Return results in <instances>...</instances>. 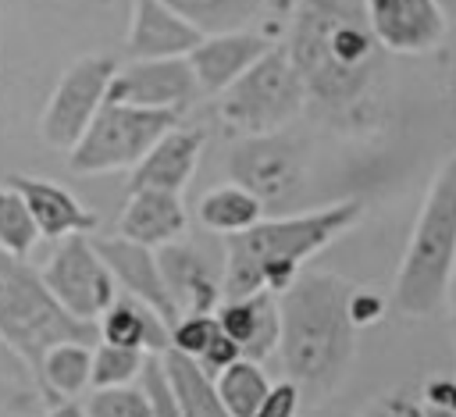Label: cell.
<instances>
[{"mask_svg":"<svg viewBox=\"0 0 456 417\" xmlns=\"http://www.w3.org/2000/svg\"><path fill=\"white\" fill-rule=\"evenodd\" d=\"M285 50L310 100L338 118H356L367 107L381 64L367 0H296Z\"/></svg>","mask_w":456,"mask_h":417,"instance_id":"obj_1","label":"cell"},{"mask_svg":"<svg viewBox=\"0 0 456 417\" xmlns=\"http://www.w3.org/2000/svg\"><path fill=\"white\" fill-rule=\"evenodd\" d=\"M353 292L356 285L331 271H303L278 299H281V339L278 356L289 381L299 385L306 403L328 399L349 364L356 360V331L353 321Z\"/></svg>","mask_w":456,"mask_h":417,"instance_id":"obj_2","label":"cell"},{"mask_svg":"<svg viewBox=\"0 0 456 417\" xmlns=\"http://www.w3.org/2000/svg\"><path fill=\"white\" fill-rule=\"evenodd\" d=\"M363 217V200H338L317 210L289 214V217H264L253 228L228 235L224 242V299L249 296L260 289L285 292L299 274L303 264L321 253L328 242L356 228Z\"/></svg>","mask_w":456,"mask_h":417,"instance_id":"obj_3","label":"cell"},{"mask_svg":"<svg viewBox=\"0 0 456 417\" xmlns=\"http://www.w3.org/2000/svg\"><path fill=\"white\" fill-rule=\"evenodd\" d=\"M456 271V150L435 171L410 242L403 249L392 307L403 317H428L445 303Z\"/></svg>","mask_w":456,"mask_h":417,"instance_id":"obj_4","label":"cell"},{"mask_svg":"<svg viewBox=\"0 0 456 417\" xmlns=\"http://www.w3.org/2000/svg\"><path fill=\"white\" fill-rule=\"evenodd\" d=\"M0 335L32 364L39 367L43 353L53 342L78 339L100 342L96 321H82L68 314L25 257H14L0 246Z\"/></svg>","mask_w":456,"mask_h":417,"instance_id":"obj_5","label":"cell"},{"mask_svg":"<svg viewBox=\"0 0 456 417\" xmlns=\"http://www.w3.org/2000/svg\"><path fill=\"white\" fill-rule=\"evenodd\" d=\"M310 100L285 43L271 46L253 68H246L224 93H217V118L232 135L281 132Z\"/></svg>","mask_w":456,"mask_h":417,"instance_id":"obj_6","label":"cell"},{"mask_svg":"<svg viewBox=\"0 0 456 417\" xmlns=\"http://www.w3.org/2000/svg\"><path fill=\"white\" fill-rule=\"evenodd\" d=\"M178 114L182 110H153L107 100L86 135L68 150V168L75 175H107L135 168L153 150V143L178 125Z\"/></svg>","mask_w":456,"mask_h":417,"instance_id":"obj_7","label":"cell"},{"mask_svg":"<svg viewBox=\"0 0 456 417\" xmlns=\"http://www.w3.org/2000/svg\"><path fill=\"white\" fill-rule=\"evenodd\" d=\"M114 71H118V61L107 53H86L71 68H64L39 118V135L50 150L68 153L86 135V128L93 125V118L110 96Z\"/></svg>","mask_w":456,"mask_h":417,"instance_id":"obj_8","label":"cell"},{"mask_svg":"<svg viewBox=\"0 0 456 417\" xmlns=\"http://www.w3.org/2000/svg\"><path fill=\"white\" fill-rule=\"evenodd\" d=\"M43 282L53 299L82 321H100V314L118 299V282L89 235L57 239V249L43 267Z\"/></svg>","mask_w":456,"mask_h":417,"instance_id":"obj_9","label":"cell"},{"mask_svg":"<svg viewBox=\"0 0 456 417\" xmlns=\"http://www.w3.org/2000/svg\"><path fill=\"white\" fill-rule=\"evenodd\" d=\"M306 175V150L281 135H242L228 153V178L260 196L264 203H285Z\"/></svg>","mask_w":456,"mask_h":417,"instance_id":"obj_10","label":"cell"},{"mask_svg":"<svg viewBox=\"0 0 456 417\" xmlns=\"http://www.w3.org/2000/svg\"><path fill=\"white\" fill-rule=\"evenodd\" d=\"M200 93L203 89L196 82L189 57H150L118 64L107 100L153 110H185Z\"/></svg>","mask_w":456,"mask_h":417,"instance_id":"obj_11","label":"cell"},{"mask_svg":"<svg viewBox=\"0 0 456 417\" xmlns=\"http://www.w3.org/2000/svg\"><path fill=\"white\" fill-rule=\"evenodd\" d=\"M374 39L385 53H428L442 46L449 21L438 0H367Z\"/></svg>","mask_w":456,"mask_h":417,"instance_id":"obj_12","label":"cell"},{"mask_svg":"<svg viewBox=\"0 0 456 417\" xmlns=\"http://www.w3.org/2000/svg\"><path fill=\"white\" fill-rule=\"evenodd\" d=\"M93 246H96V253L103 257V264L110 267L114 282H118L128 296H135V299H142L146 307H153L167 324H175V321L182 317V307L175 303V296H171V289H167V282H164V274H160L157 249H150V246H142V242H132V239H125V235H96Z\"/></svg>","mask_w":456,"mask_h":417,"instance_id":"obj_13","label":"cell"},{"mask_svg":"<svg viewBox=\"0 0 456 417\" xmlns=\"http://www.w3.org/2000/svg\"><path fill=\"white\" fill-rule=\"evenodd\" d=\"M182 11H175L167 0H132V18L125 32L128 61H150V57H189L192 46L203 39Z\"/></svg>","mask_w":456,"mask_h":417,"instance_id":"obj_14","label":"cell"},{"mask_svg":"<svg viewBox=\"0 0 456 417\" xmlns=\"http://www.w3.org/2000/svg\"><path fill=\"white\" fill-rule=\"evenodd\" d=\"M271 36L256 32V29H232V32H207L192 53L189 64L196 71V82L203 93L217 96L224 93L246 68H253L267 50H271Z\"/></svg>","mask_w":456,"mask_h":417,"instance_id":"obj_15","label":"cell"},{"mask_svg":"<svg viewBox=\"0 0 456 417\" xmlns=\"http://www.w3.org/2000/svg\"><path fill=\"white\" fill-rule=\"evenodd\" d=\"M221 331L239 342L242 356L249 360H267L271 353H278V339H281V299L271 289L249 292V296H228L221 299V307L214 310Z\"/></svg>","mask_w":456,"mask_h":417,"instance_id":"obj_16","label":"cell"},{"mask_svg":"<svg viewBox=\"0 0 456 417\" xmlns=\"http://www.w3.org/2000/svg\"><path fill=\"white\" fill-rule=\"evenodd\" d=\"M157 264L160 274L175 296V303L182 307V314H214L224 299V278L214 274L207 253L185 239L167 242L157 249Z\"/></svg>","mask_w":456,"mask_h":417,"instance_id":"obj_17","label":"cell"},{"mask_svg":"<svg viewBox=\"0 0 456 417\" xmlns=\"http://www.w3.org/2000/svg\"><path fill=\"white\" fill-rule=\"evenodd\" d=\"M203 128L196 125H175L164 132L153 150L132 168L128 189H164V192H182L192 182V171L200 168L203 157Z\"/></svg>","mask_w":456,"mask_h":417,"instance_id":"obj_18","label":"cell"},{"mask_svg":"<svg viewBox=\"0 0 456 417\" xmlns=\"http://www.w3.org/2000/svg\"><path fill=\"white\" fill-rule=\"evenodd\" d=\"M28 203L39 235L43 239H68V235H89L96 228V214L61 182L36 178V175H11L7 178Z\"/></svg>","mask_w":456,"mask_h":417,"instance_id":"obj_19","label":"cell"},{"mask_svg":"<svg viewBox=\"0 0 456 417\" xmlns=\"http://www.w3.org/2000/svg\"><path fill=\"white\" fill-rule=\"evenodd\" d=\"M185 228H189V214L178 192H164V189H132L125 210L118 214V235L142 242L150 249L185 239Z\"/></svg>","mask_w":456,"mask_h":417,"instance_id":"obj_20","label":"cell"},{"mask_svg":"<svg viewBox=\"0 0 456 417\" xmlns=\"http://www.w3.org/2000/svg\"><path fill=\"white\" fill-rule=\"evenodd\" d=\"M100 328V342H114V346H128V349H142V353H167L171 349V324L146 307L135 296H118L96 321Z\"/></svg>","mask_w":456,"mask_h":417,"instance_id":"obj_21","label":"cell"},{"mask_svg":"<svg viewBox=\"0 0 456 417\" xmlns=\"http://www.w3.org/2000/svg\"><path fill=\"white\" fill-rule=\"evenodd\" d=\"M36 374L46 392V403L75 399L78 392H86L93 385V342H78V339L53 342L43 353Z\"/></svg>","mask_w":456,"mask_h":417,"instance_id":"obj_22","label":"cell"},{"mask_svg":"<svg viewBox=\"0 0 456 417\" xmlns=\"http://www.w3.org/2000/svg\"><path fill=\"white\" fill-rule=\"evenodd\" d=\"M196 217L203 228L228 239V235H239V232L253 228L256 221H264V200L253 196L249 189H242L239 182H224L200 196Z\"/></svg>","mask_w":456,"mask_h":417,"instance_id":"obj_23","label":"cell"},{"mask_svg":"<svg viewBox=\"0 0 456 417\" xmlns=\"http://www.w3.org/2000/svg\"><path fill=\"white\" fill-rule=\"evenodd\" d=\"M160 360H164L167 381H171L185 417H232L224 410V403L217 399V392H214V378L192 356H185L178 349H167V353H160Z\"/></svg>","mask_w":456,"mask_h":417,"instance_id":"obj_24","label":"cell"},{"mask_svg":"<svg viewBox=\"0 0 456 417\" xmlns=\"http://www.w3.org/2000/svg\"><path fill=\"white\" fill-rule=\"evenodd\" d=\"M46 403L36 367L0 335V413H36Z\"/></svg>","mask_w":456,"mask_h":417,"instance_id":"obj_25","label":"cell"},{"mask_svg":"<svg viewBox=\"0 0 456 417\" xmlns=\"http://www.w3.org/2000/svg\"><path fill=\"white\" fill-rule=\"evenodd\" d=\"M214 392L224 403V410L232 417H253V410L264 403V396L271 392V378L264 374L260 360L239 356L232 367H224L214 378Z\"/></svg>","mask_w":456,"mask_h":417,"instance_id":"obj_26","label":"cell"},{"mask_svg":"<svg viewBox=\"0 0 456 417\" xmlns=\"http://www.w3.org/2000/svg\"><path fill=\"white\" fill-rule=\"evenodd\" d=\"M175 11H182L200 32H232L249 29L271 0H167Z\"/></svg>","mask_w":456,"mask_h":417,"instance_id":"obj_27","label":"cell"},{"mask_svg":"<svg viewBox=\"0 0 456 417\" xmlns=\"http://www.w3.org/2000/svg\"><path fill=\"white\" fill-rule=\"evenodd\" d=\"M39 239L43 235L25 196L11 182H0V246L14 257H28Z\"/></svg>","mask_w":456,"mask_h":417,"instance_id":"obj_28","label":"cell"},{"mask_svg":"<svg viewBox=\"0 0 456 417\" xmlns=\"http://www.w3.org/2000/svg\"><path fill=\"white\" fill-rule=\"evenodd\" d=\"M153 353L114 346V342H96L93 346V388H114V385H132L142 378V367Z\"/></svg>","mask_w":456,"mask_h":417,"instance_id":"obj_29","label":"cell"},{"mask_svg":"<svg viewBox=\"0 0 456 417\" xmlns=\"http://www.w3.org/2000/svg\"><path fill=\"white\" fill-rule=\"evenodd\" d=\"M86 410L89 417H153V399L142 388V381H132L114 388H93Z\"/></svg>","mask_w":456,"mask_h":417,"instance_id":"obj_30","label":"cell"},{"mask_svg":"<svg viewBox=\"0 0 456 417\" xmlns=\"http://www.w3.org/2000/svg\"><path fill=\"white\" fill-rule=\"evenodd\" d=\"M217 331H221L217 314H182L171 324V349H178V353H185V356L196 360L214 342Z\"/></svg>","mask_w":456,"mask_h":417,"instance_id":"obj_31","label":"cell"},{"mask_svg":"<svg viewBox=\"0 0 456 417\" xmlns=\"http://www.w3.org/2000/svg\"><path fill=\"white\" fill-rule=\"evenodd\" d=\"M139 381H142V388H146L150 399H153V417H185L182 406H178V396H175V388H171V381H167L164 360H160L157 353L146 360Z\"/></svg>","mask_w":456,"mask_h":417,"instance_id":"obj_32","label":"cell"},{"mask_svg":"<svg viewBox=\"0 0 456 417\" xmlns=\"http://www.w3.org/2000/svg\"><path fill=\"white\" fill-rule=\"evenodd\" d=\"M424 413V403H420V392L413 388H388V392H378L356 417H420Z\"/></svg>","mask_w":456,"mask_h":417,"instance_id":"obj_33","label":"cell"},{"mask_svg":"<svg viewBox=\"0 0 456 417\" xmlns=\"http://www.w3.org/2000/svg\"><path fill=\"white\" fill-rule=\"evenodd\" d=\"M303 406V392L296 381H274L271 392L264 396V403L253 410V417H296Z\"/></svg>","mask_w":456,"mask_h":417,"instance_id":"obj_34","label":"cell"},{"mask_svg":"<svg viewBox=\"0 0 456 417\" xmlns=\"http://www.w3.org/2000/svg\"><path fill=\"white\" fill-rule=\"evenodd\" d=\"M239 356H242L239 342H232L224 331H217V335H214V342H210V346H207V349L196 356V364H200V367H203L210 378H217V374H221L224 367H232Z\"/></svg>","mask_w":456,"mask_h":417,"instance_id":"obj_35","label":"cell"},{"mask_svg":"<svg viewBox=\"0 0 456 417\" xmlns=\"http://www.w3.org/2000/svg\"><path fill=\"white\" fill-rule=\"evenodd\" d=\"M420 403L456 413V378H428L420 388Z\"/></svg>","mask_w":456,"mask_h":417,"instance_id":"obj_36","label":"cell"},{"mask_svg":"<svg viewBox=\"0 0 456 417\" xmlns=\"http://www.w3.org/2000/svg\"><path fill=\"white\" fill-rule=\"evenodd\" d=\"M381 314H385V299H381L374 289H363V285H356V292H353V321L363 328V324L378 321Z\"/></svg>","mask_w":456,"mask_h":417,"instance_id":"obj_37","label":"cell"},{"mask_svg":"<svg viewBox=\"0 0 456 417\" xmlns=\"http://www.w3.org/2000/svg\"><path fill=\"white\" fill-rule=\"evenodd\" d=\"M43 417H89V410L78 399H57V403H46Z\"/></svg>","mask_w":456,"mask_h":417,"instance_id":"obj_38","label":"cell"},{"mask_svg":"<svg viewBox=\"0 0 456 417\" xmlns=\"http://www.w3.org/2000/svg\"><path fill=\"white\" fill-rule=\"evenodd\" d=\"M445 307H449V324H452V339H456V271H452V282L445 292Z\"/></svg>","mask_w":456,"mask_h":417,"instance_id":"obj_39","label":"cell"},{"mask_svg":"<svg viewBox=\"0 0 456 417\" xmlns=\"http://www.w3.org/2000/svg\"><path fill=\"white\" fill-rule=\"evenodd\" d=\"M292 7H296V0H271V7H267V11H271L274 18H289V14H292Z\"/></svg>","mask_w":456,"mask_h":417,"instance_id":"obj_40","label":"cell"},{"mask_svg":"<svg viewBox=\"0 0 456 417\" xmlns=\"http://www.w3.org/2000/svg\"><path fill=\"white\" fill-rule=\"evenodd\" d=\"M438 7H442V14H445V21L456 25V0H438Z\"/></svg>","mask_w":456,"mask_h":417,"instance_id":"obj_41","label":"cell"},{"mask_svg":"<svg viewBox=\"0 0 456 417\" xmlns=\"http://www.w3.org/2000/svg\"><path fill=\"white\" fill-rule=\"evenodd\" d=\"M420 417H456V413H452V410H438V406H424Z\"/></svg>","mask_w":456,"mask_h":417,"instance_id":"obj_42","label":"cell"}]
</instances>
